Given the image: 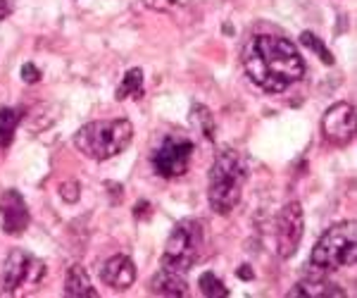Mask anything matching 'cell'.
<instances>
[{
    "mask_svg": "<svg viewBox=\"0 0 357 298\" xmlns=\"http://www.w3.org/2000/svg\"><path fill=\"white\" fill-rule=\"evenodd\" d=\"M65 294L67 296H89V298H98L96 286L91 284L89 272L84 270L82 265H72L65 274Z\"/></svg>",
    "mask_w": 357,
    "mask_h": 298,
    "instance_id": "4fadbf2b",
    "label": "cell"
},
{
    "mask_svg": "<svg viewBox=\"0 0 357 298\" xmlns=\"http://www.w3.org/2000/svg\"><path fill=\"white\" fill-rule=\"evenodd\" d=\"M193 156V141L188 139H165L162 146L153 153V167L165 179H174L188 172Z\"/></svg>",
    "mask_w": 357,
    "mask_h": 298,
    "instance_id": "ba28073f",
    "label": "cell"
},
{
    "mask_svg": "<svg viewBox=\"0 0 357 298\" xmlns=\"http://www.w3.org/2000/svg\"><path fill=\"white\" fill-rule=\"evenodd\" d=\"M151 289L155 294H162V296H186L188 294V284H186V279H183V274L165 270V267L153 277Z\"/></svg>",
    "mask_w": 357,
    "mask_h": 298,
    "instance_id": "7c38bea8",
    "label": "cell"
},
{
    "mask_svg": "<svg viewBox=\"0 0 357 298\" xmlns=\"http://www.w3.org/2000/svg\"><path fill=\"white\" fill-rule=\"evenodd\" d=\"M60 196L65 203H77L79 196H82V186H79V181L74 179H67L60 184Z\"/></svg>",
    "mask_w": 357,
    "mask_h": 298,
    "instance_id": "ffe728a7",
    "label": "cell"
},
{
    "mask_svg": "<svg viewBox=\"0 0 357 298\" xmlns=\"http://www.w3.org/2000/svg\"><path fill=\"white\" fill-rule=\"evenodd\" d=\"M357 258V225L353 220L336 222L326 229L314 244L310 255V267L317 277H324L329 272L341 270L345 265H353Z\"/></svg>",
    "mask_w": 357,
    "mask_h": 298,
    "instance_id": "277c9868",
    "label": "cell"
},
{
    "mask_svg": "<svg viewBox=\"0 0 357 298\" xmlns=\"http://www.w3.org/2000/svg\"><path fill=\"white\" fill-rule=\"evenodd\" d=\"M188 3L191 0H143V5H146L148 10H153V13H178V10H186Z\"/></svg>",
    "mask_w": 357,
    "mask_h": 298,
    "instance_id": "d6986e66",
    "label": "cell"
},
{
    "mask_svg": "<svg viewBox=\"0 0 357 298\" xmlns=\"http://www.w3.org/2000/svg\"><path fill=\"white\" fill-rule=\"evenodd\" d=\"M143 94V70H138V67H134V70H129L124 74L122 84H119L117 89V100H124V98H138V96Z\"/></svg>",
    "mask_w": 357,
    "mask_h": 298,
    "instance_id": "9a60e30c",
    "label": "cell"
},
{
    "mask_svg": "<svg viewBox=\"0 0 357 298\" xmlns=\"http://www.w3.org/2000/svg\"><path fill=\"white\" fill-rule=\"evenodd\" d=\"M355 127H357V114L353 103H333L329 110L321 117V131L331 143L336 146H345L355 139Z\"/></svg>",
    "mask_w": 357,
    "mask_h": 298,
    "instance_id": "9c48e42d",
    "label": "cell"
},
{
    "mask_svg": "<svg viewBox=\"0 0 357 298\" xmlns=\"http://www.w3.org/2000/svg\"><path fill=\"white\" fill-rule=\"evenodd\" d=\"M29 222H31V215H29L24 196L15 188L0 193V225H3V232L17 237L29 227Z\"/></svg>",
    "mask_w": 357,
    "mask_h": 298,
    "instance_id": "30bf717a",
    "label": "cell"
},
{
    "mask_svg": "<svg viewBox=\"0 0 357 298\" xmlns=\"http://www.w3.org/2000/svg\"><path fill=\"white\" fill-rule=\"evenodd\" d=\"M15 10V3L13 0H0V20H8Z\"/></svg>",
    "mask_w": 357,
    "mask_h": 298,
    "instance_id": "cb8c5ba5",
    "label": "cell"
},
{
    "mask_svg": "<svg viewBox=\"0 0 357 298\" xmlns=\"http://www.w3.org/2000/svg\"><path fill=\"white\" fill-rule=\"evenodd\" d=\"M20 127V112L15 107H0V148H8Z\"/></svg>",
    "mask_w": 357,
    "mask_h": 298,
    "instance_id": "5bb4252c",
    "label": "cell"
},
{
    "mask_svg": "<svg viewBox=\"0 0 357 298\" xmlns=\"http://www.w3.org/2000/svg\"><path fill=\"white\" fill-rule=\"evenodd\" d=\"M248 181V163L238 151H222L215 165L210 167L207 181V200L217 215H229L236 210L243 196V186Z\"/></svg>",
    "mask_w": 357,
    "mask_h": 298,
    "instance_id": "7a4b0ae2",
    "label": "cell"
},
{
    "mask_svg": "<svg viewBox=\"0 0 357 298\" xmlns=\"http://www.w3.org/2000/svg\"><path fill=\"white\" fill-rule=\"evenodd\" d=\"M136 265L129 255L119 253V255H112L110 260H105L100 270V279L105 282L110 289L114 291H126L131 284L136 282Z\"/></svg>",
    "mask_w": 357,
    "mask_h": 298,
    "instance_id": "8fae6325",
    "label": "cell"
},
{
    "mask_svg": "<svg viewBox=\"0 0 357 298\" xmlns=\"http://www.w3.org/2000/svg\"><path fill=\"white\" fill-rule=\"evenodd\" d=\"M131 139H134V127L126 117L98 119L84 124L74 134V146L91 160H110L126 151Z\"/></svg>",
    "mask_w": 357,
    "mask_h": 298,
    "instance_id": "3957f363",
    "label": "cell"
},
{
    "mask_svg": "<svg viewBox=\"0 0 357 298\" xmlns=\"http://www.w3.org/2000/svg\"><path fill=\"white\" fill-rule=\"evenodd\" d=\"M148 213H151V203H148V200H138V205L134 210V217H138V220H146Z\"/></svg>",
    "mask_w": 357,
    "mask_h": 298,
    "instance_id": "7402d4cb",
    "label": "cell"
},
{
    "mask_svg": "<svg viewBox=\"0 0 357 298\" xmlns=\"http://www.w3.org/2000/svg\"><path fill=\"white\" fill-rule=\"evenodd\" d=\"M191 122L198 127L200 131H203L205 139H212L215 136V119H212V112L207 110L205 105H200V103H195V105L191 107Z\"/></svg>",
    "mask_w": 357,
    "mask_h": 298,
    "instance_id": "e0dca14e",
    "label": "cell"
},
{
    "mask_svg": "<svg viewBox=\"0 0 357 298\" xmlns=\"http://www.w3.org/2000/svg\"><path fill=\"white\" fill-rule=\"evenodd\" d=\"M236 274H238V279H243V282H252V279H255V272H252L250 265H241L238 270H236Z\"/></svg>",
    "mask_w": 357,
    "mask_h": 298,
    "instance_id": "603a6c76",
    "label": "cell"
},
{
    "mask_svg": "<svg viewBox=\"0 0 357 298\" xmlns=\"http://www.w3.org/2000/svg\"><path fill=\"white\" fill-rule=\"evenodd\" d=\"M305 234V215L303 205L298 200H291L281 208L279 217H276V251L284 258H293L296 251L301 248Z\"/></svg>",
    "mask_w": 357,
    "mask_h": 298,
    "instance_id": "52a82bcc",
    "label": "cell"
},
{
    "mask_svg": "<svg viewBox=\"0 0 357 298\" xmlns=\"http://www.w3.org/2000/svg\"><path fill=\"white\" fill-rule=\"evenodd\" d=\"M200 246H203V229L193 220H181L172 229L169 239H167V248L162 255L165 270L186 274L198 260Z\"/></svg>",
    "mask_w": 357,
    "mask_h": 298,
    "instance_id": "5b68a950",
    "label": "cell"
},
{
    "mask_svg": "<svg viewBox=\"0 0 357 298\" xmlns=\"http://www.w3.org/2000/svg\"><path fill=\"white\" fill-rule=\"evenodd\" d=\"M243 67L250 82L267 94H284L305 77L301 50L276 33H257L245 43Z\"/></svg>",
    "mask_w": 357,
    "mask_h": 298,
    "instance_id": "6da1fadb",
    "label": "cell"
},
{
    "mask_svg": "<svg viewBox=\"0 0 357 298\" xmlns=\"http://www.w3.org/2000/svg\"><path fill=\"white\" fill-rule=\"evenodd\" d=\"M22 79H24L26 84H38L41 82V70H38L33 62H26V65L22 67Z\"/></svg>",
    "mask_w": 357,
    "mask_h": 298,
    "instance_id": "44dd1931",
    "label": "cell"
},
{
    "mask_svg": "<svg viewBox=\"0 0 357 298\" xmlns=\"http://www.w3.org/2000/svg\"><path fill=\"white\" fill-rule=\"evenodd\" d=\"M301 43L305 45V48L307 50H312V53L319 57L321 62H324V65H333V55H331V50L326 48V43L321 41L319 36H317V33H312V31H303L301 33Z\"/></svg>",
    "mask_w": 357,
    "mask_h": 298,
    "instance_id": "ac0fdd59",
    "label": "cell"
},
{
    "mask_svg": "<svg viewBox=\"0 0 357 298\" xmlns=\"http://www.w3.org/2000/svg\"><path fill=\"white\" fill-rule=\"evenodd\" d=\"M45 267L43 262L33 260L26 251H20V248H13L5 258V265H3V274H0V294L10 296L20 289L26 279L31 282H41Z\"/></svg>",
    "mask_w": 357,
    "mask_h": 298,
    "instance_id": "8992f818",
    "label": "cell"
},
{
    "mask_svg": "<svg viewBox=\"0 0 357 298\" xmlns=\"http://www.w3.org/2000/svg\"><path fill=\"white\" fill-rule=\"evenodd\" d=\"M198 286H200V294L207 296V298H224V296H229V286L224 284L215 272H203V274H200Z\"/></svg>",
    "mask_w": 357,
    "mask_h": 298,
    "instance_id": "2e32d148",
    "label": "cell"
}]
</instances>
